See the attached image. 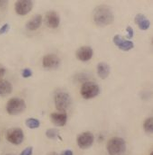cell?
I'll use <instances>...</instances> for the list:
<instances>
[{"instance_id":"1","label":"cell","mask_w":153,"mask_h":155,"mask_svg":"<svg viewBox=\"0 0 153 155\" xmlns=\"http://www.w3.org/2000/svg\"><path fill=\"white\" fill-rule=\"evenodd\" d=\"M94 21L99 27H105L114 21L112 10L107 5H99L94 10Z\"/></svg>"},{"instance_id":"2","label":"cell","mask_w":153,"mask_h":155,"mask_svg":"<svg viewBox=\"0 0 153 155\" xmlns=\"http://www.w3.org/2000/svg\"><path fill=\"white\" fill-rule=\"evenodd\" d=\"M126 141L121 137H111L107 143V151L110 155H123L126 153Z\"/></svg>"},{"instance_id":"3","label":"cell","mask_w":153,"mask_h":155,"mask_svg":"<svg viewBox=\"0 0 153 155\" xmlns=\"http://www.w3.org/2000/svg\"><path fill=\"white\" fill-rule=\"evenodd\" d=\"M26 109V103L23 98L12 97L6 104V112L10 115H18Z\"/></svg>"},{"instance_id":"4","label":"cell","mask_w":153,"mask_h":155,"mask_svg":"<svg viewBox=\"0 0 153 155\" xmlns=\"http://www.w3.org/2000/svg\"><path fill=\"white\" fill-rule=\"evenodd\" d=\"M80 94L85 99H91L100 94V88L95 83L85 82L81 86Z\"/></svg>"},{"instance_id":"5","label":"cell","mask_w":153,"mask_h":155,"mask_svg":"<svg viewBox=\"0 0 153 155\" xmlns=\"http://www.w3.org/2000/svg\"><path fill=\"white\" fill-rule=\"evenodd\" d=\"M71 104V97L65 91H59L54 96V105L60 112H65Z\"/></svg>"},{"instance_id":"6","label":"cell","mask_w":153,"mask_h":155,"mask_svg":"<svg viewBox=\"0 0 153 155\" xmlns=\"http://www.w3.org/2000/svg\"><path fill=\"white\" fill-rule=\"evenodd\" d=\"M5 138L9 143L18 145L23 142V130L20 128H12L5 133Z\"/></svg>"},{"instance_id":"7","label":"cell","mask_w":153,"mask_h":155,"mask_svg":"<svg viewBox=\"0 0 153 155\" xmlns=\"http://www.w3.org/2000/svg\"><path fill=\"white\" fill-rule=\"evenodd\" d=\"M94 141V136L92 132L85 131L80 133L77 137V143L81 149H87L93 145Z\"/></svg>"},{"instance_id":"8","label":"cell","mask_w":153,"mask_h":155,"mask_svg":"<svg viewBox=\"0 0 153 155\" xmlns=\"http://www.w3.org/2000/svg\"><path fill=\"white\" fill-rule=\"evenodd\" d=\"M34 3L31 0H19L15 3V12L18 15L25 16L32 10Z\"/></svg>"},{"instance_id":"9","label":"cell","mask_w":153,"mask_h":155,"mask_svg":"<svg viewBox=\"0 0 153 155\" xmlns=\"http://www.w3.org/2000/svg\"><path fill=\"white\" fill-rule=\"evenodd\" d=\"M61 64V59L54 53H49L44 56L42 65L46 69H56Z\"/></svg>"},{"instance_id":"10","label":"cell","mask_w":153,"mask_h":155,"mask_svg":"<svg viewBox=\"0 0 153 155\" xmlns=\"http://www.w3.org/2000/svg\"><path fill=\"white\" fill-rule=\"evenodd\" d=\"M93 55H94L93 49H92V47L87 46V45L79 47L76 51L77 59L80 61H83V62H85V61L91 60L93 58Z\"/></svg>"},{"instance_id":"11","label":"cell","mask_w":153,"mask_h":155,"mask_svg":"<svg viewBox=\"0 0 153 155\" xmlns=\"http://www.w3.org/2000/svg\"><path fill=\"white\" fill-rule=\"evenodd\" d=\"M45 21H46V23H47L48 28H56L59 27L61 19H60L58 12H55V11H49L46 14Z\"/></svg>"},{"instance_id":"12","label":"cell","mask_w":153,"mask_h":155,"mask_svg":"<svg viewBox=\"0 0 153 155\" xmlns=\"http://www.w3.org/2000/svg\"><path fill=\"white\" fill-rule=\"evenodd\" d=\"M113 42L114 44L118 46L120 50L124 51H128L134 48V43L130 40H127L124 37L120 36L119 35H116L113 37Z\"/></svg>"},{"instance_id":"13","label":"cell","mask_w":153,"mask_h":155,"mask_svg":"<svg viewBox=\"0 0 153 155\" xmlns=\"http://www.w3.org/2000/svg\"><path fill=\"white\" fill-rule=\"evenodd\" d=\"M51 121L58 127H62L67 123V120H68V115L65 112H61V113H54L50 115Z\"/></svg>"},{"instance_id":"14","label":"cell","mask_w":153,"mask_h":155,"mask_svg":"<svg viewBox=\"0 0 153 155\" xmlns=\"http://www.w3.org/2000/svg\"><path fill=\"white\" fill-rule=\"evenodd\" d=\"M42 22H43L42 16L40 14H36L26 23V28L29 30L35 31V30L38 29L41 27Z\"/></svg>"},{"instance_id":"15","label":"cell","mask_w":153,"mask_h":155,"mask_svg":"<svg viewBox=\"0 0 153 155\" xmlns=\"http://www.w3.org/2000/svg\"><path fill=\"white\" fill-rule=\"evenodd\" d=\"M134 21L137 24V26L139 27V28L141 30H147L150 26H151V22L150 21L147 19V17L141 13H138L135 18H134Z\"/></svg>"},{"instance_id":"16","label":"cell","mask_w":153,"mask_h":155,"mask_svg":"<svg viewBox=\"0 0 153 155\" xmlns=\"http://www.w3.org/2000/svg\"><path fill=\"white\" fill-rule=\"evenodd\" d=\"M110 68L105 62H100L97 65V74L102 79H106L110 75Z\"/></svg>"},{"instance_id":"17","label":"cell","mask_w":153,"mask_h":155,"mask_svg":"<svg viewBox=\"0 0 153 155\" xmlns=\"http://www.w3.org/2000/svg\"><path fill=\"white\" fill-rule=\"evenodd\" d=\"M12 91V86L10 82L7 80H0V96H5L11 94Z\"/></svg>"},{"instance_id":"18","label":"cell","mask_w":153,"mask_h":155,"mask_svg":"<svg viewBox=\"0 0 153 155\" xmlns=\"http://www.w3.org/2000/svg\"><path fill=\"white\" fill-rule=\"evenodd\" d=\"M25 124L28 128L31 130H35L40 126V121L36 118H28L25 121Z\"/></svg>"},{"instance_id":"19","label":"cell","mask_w":153,"mask_h":155,"mask_svg":"<svg viewBox=\"0 0 153 155\" xmlns=\"http://www.w3.org/2000/svg\"><path fill=\"white\" fill-rule=\"evenodd\" d=\"M143 129L144 131L149 134H151L153 132V118L150 117L148 119L145 120L144 123H143Z\"/></svg>"},{"instance_id":"20","label":"cell","mask_w":153,"mask_h":155,"mask_svg":"<svg viewBox=\"0 0 153 155\" xmlns=\"http://www.w3.org/2000/svg\"><path fill=\"white\" fill-rule=\"evenodd\" d=\"M46 136L49 139H56L59 137V130L57 129H48L46 131Z\"/></svg>"},{"instance_id":"21","label":"cell","mask_w":153,"mask_h":155,"mask_svg":"<svg viewBox=\"0 0 153 155\" xmlns=\"http://www.w3.org/2000/svg\"><path fill=\"white\" fill-rule=\"evenodd\" d=\"M22 75L23 78H29L32 75V71L30 68H24L22 72Z\"/></svg>"},{"instance_id":"22","label":"cell","mask_w":153,"mask_h":155,"mask_svg":"<svg viewBox=\"0 0 153 155\" xmlns=\"http://www.w3.org/2000/svg\"><path fill=\"white\" fill-rule=\"evenodd\" d=\"M9 28H10L9 24H4V25L0 28V36H1V35H4L5 33H6V32L9 30Z\"/></svg>"},{"instance_id":"23","label":"cell","mask_w":153,"mask_h":155,"mask_svg":"<svg viewBox=\"0 0 153 155\" xmlns=\"http://www.w3.org/2000/svg\"><path fill=\"white\" fill-rule=\"evenodd\" d=\"M32 153H33V147L30 146V147H27L26 149H24L20 155H32Z\"/></svg>"},{"instance_id":"24","label":"cell","mask_w":153,"mask_h":155,"mask_svg":"<svg viewBox=\"0 0 153 155\" xmlns=\"http://www.w3.org/2000/svg\"><path fill=\"white\" fill-rule=\"evenodd\" d=\"M8 5V1L6 0H0V10H5Z\"/></svg>"},{"instance_id":"25","label":"cell","mask_w":153,"mask_h":155,"mask_svg":"<svg viewBox=\"0 0 153 155\" xmlns=\"http://www.w3.org/2000/svg\"><path fill=\"white\" fill-rule=\"evenodd\" d=\"M127 32L128 38H133V36H134V30H133V28L131 26H127Z\"/></svg>"},{"instance_id":"26","label":"cell","mask_w":153,"mask_h":155,"mask_svg":"<svg viewBox=\"0 0 153 155\" xmlns=\"http://www.w3.org/2000/svg\"><path fill=\"white\" fill-rule=\"evenodd\" d=\"M5 68L3 67H0V80L5 75Z\"/></svg>"},{"instance_id":"27","label":"cell","mask_w":153,"mask_h":155,"mask_svg":"<svg viewBox=\"0 0 153 155\" xmlns=\"http://www.w3.org/2000/svg\"><path fill=\"white\" fill-rule=\"evenodd\" d=\"M61 155H73V152L71 150H65L64 152L61 153Z\"/></svg>"},{"instance_id":"28","label":"cell","mask_w":153,"mask_h":155,"mask_svg":"<svg viewBox=\"0 0 153 155\" xmlns=\"http://www.w3.org/2000/svg\"><path fill=\"white\" fill-rule=\"evenodd\" d=\"M47 155H59L57 153H55V152H52V153H48Z\"/></svg>"},{"instance_id":"29","label":"cell","mask_w":153,"mask_h":155,"mask_svg":"<svg viewBox=\"0 0 153 155\" xmlns=\"http://www.w3.org/2000/svg\"><path fill=\"white\" fill-rule=\"evenodd\" d=\"M150 155H153V153H152V152H151V153H150Z\"/></svg>"},{"instance_id":"30","label":"cell","mask_w":153,"mask_h":155,"mask_svg":"<svg viewBox=\"0 0 153 155\" xmlns=\"http://www.w3.org/2000/svg\"><path fill=\"white\" fill-rule=\"evenodd\" d=\"M6 155H14V154H12V153H9V154H6Z\"/></svg>"}]
</instances>
